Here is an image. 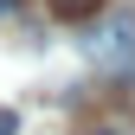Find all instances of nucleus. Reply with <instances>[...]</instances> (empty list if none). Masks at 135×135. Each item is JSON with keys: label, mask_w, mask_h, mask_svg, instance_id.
<instances>
[{"label": "nucleus", "mask_w": 135, "mask_h": 135, "mask_svg": "<svg viewBox=\"0 0 135 135\" xmlns=\"http://www.w3.org/2000/svg\"><path fill=\"white\" fill-rule=\"evenodd\" d=\"M52 7L64 13V20H84V13H97V0H52Z\"/></svg>", "instance_id": "nucleus-2"}, {"label": "nucleus", "mask_w": 135, "mask_h": 135, "mask_svg": "<svg viewBox=\"0 0 135 135\" xmlns=\"http://www.w3.org/2000/svg\"><path fill=\"white\" fill-rule=\"evenodd\" d=\"M90 58H97V71H129L135 64V13H109V20L97 26Z\"/></svg>", "instance_id": "nucleus-1"}, {"label": "nucleus", "mask_w": 135, "mask_h": 135, "mask_svg": "<svg viewBox=\"0 0 135 135\" xmlns=\"http://www.w3.org/2000/svg\"><path fill=\"white\" fill-rule=\"evenodd\" d=\"M90 135H116V129H90Z\"/></svg>", "instance_id": "nucleus-4"}, {"label": "nucleus", "mask_w": 135, "mask_h": 135, "mask_svg": "<svg viewBox=\"0 0 135 135\" xmlns=\"http://www.w3.org/2000/svg\"><path fill=\"white\" fill-rule=\"evenodd\" d=\"M0 13H7V0H0Z\"/></svg>", "instance_id": "nucleus-5"}, {"label": "nucleus", "mask_w": 135, "mask_h": 135, "mask_svg": "<svg viewBox=\"0 0 135 135\" xmlns=\"http://www.w3.org/2000/svg\"><path fill=\"white\" fill-rule=\"evenodd\" d=\"M13 129H20V116H13V109H0V135H13Z\"/></svg>", "instance_id": "nucleus-3"}]
</instances>
